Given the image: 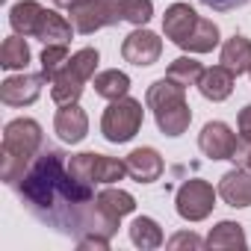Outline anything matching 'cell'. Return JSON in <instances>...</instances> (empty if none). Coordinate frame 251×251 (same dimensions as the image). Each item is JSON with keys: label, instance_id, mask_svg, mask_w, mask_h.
Segmentation results:
<instances>
[{"label": "cell", "instance_id": "cell-35", "mask_svg": "<svg viewBox=\"0 0 251 251\" xmlns=\"http://www.w3.org/2000/svg\"><path fill=\"white\" fill-rule=\"evenodd\" d=\"M248 74H251V71H248Z\"/></svg>", "mask_w": 251, "mask_h": 251}, {"label": "cell", "instance_id": "cell-16", "mask_svg": "<svg viewBox=\"0 0 251 251\" xmlns=\"http://www.w3.org/2000/svg\"><path fill=\"white\" fill-rule=\"evenodd\" d=\"M74 33H77L74 24L65 15H59L53 9H45L42 21H39V30H36V39L45 42V45H68Z\"/></svg>", "mask_w": 251, "mask_h": 251}, {"label": "cell", "instance_id": "cell-30", "mask_svg": "<svg viewBox=\"0 0 251 251\" xmlns=\"http://www.w3.org/2000/svg\"><path fill=\"white\" fill-rule=\"evenodd\" d=\"M204 248L207 245V239H201V236H195V233H175L172 239H169V248Z\"/></svg>", "mask_w": 251, "mask_h": 251}, {"label": "cell", "instance_id": "cell-28", "mask_svg": "<svg viewBox=\"0 0 251 251\" xmlns=\"http://www.w3.org/2000/svg\"><path fill=\"white\" fill-rule=\"evenodd\" d=\"M154 15V3L151 0H121V18L127 24H136V27H145Z\"/></svg>", "mask_w": 251, "mask_h": 251}, {"label": "cell", "instance_id": "cell-14", "mask_svg": "<svg viewBox=\"0 0 251 251\" xmlns=\"http://www.w3.org/2000/svg\"><path fill=\"white\" fill-rule=\"evenodd\" d=\"M124 163H127V175L136 183H154V180H160V175L166 169L163 157L154 148H136V151H130L124 157Z\"/></svg>", "mask_w": 251, "mask_h": 251}, {"label": "cell", "instance_id": "cell-34", "mask_svg": "<svg viewBox=\"0 0 251 251\" xmlns=\"http://www.w3.org/2000/svg\"><path fill=\"white\" fill-rule=\"evenodd\" d=\"M80 3V0H53V6H59V9H74Z\"/></svg>", "mask_w": 251, "mask_h": 251}, {"label": "cell", "instance_id": "cell-25", "mask_svg": "<svg viewBox=\"0 0 251 251\" xmlns=\"http://www.w3.org/2000/svg\"><path fill=\"white\" fill-rule=\"evenodd\" d=\"M30 62V48L24 42V36H9L3 42V48H0V68H6V71H18V68H27Z\"/></svg>", "mask_w": 251, "mask_h": 251}, {"label": "cell", "instance_id": "cell-31", "mask_svg": "<svg viewBox=\"0 0 251 251\" xmlns=\"http://www.w3.org/2000/svg\"><path fill=\"white\" fill-rule=\"evenodd\" d=\"M201 3L213 12H233V9H242L245 3H251V0H201Z\"/></svg>", "mask_w": 251, "mask_h": 251}, {"label": "cell", "instance_id": "cell-20", "mask_svg": "<svg viewBox=\"0 0 251 251\" xmlns=\"http://www.w3.org/2000/svg\"><path fill=\"white\" fill-rule=\"evenodd\" d=\"M248 242H245V230H242V225H236V222H219L213 230H210V236H207V248H216V251H230V248H245Z\"/></svg>", "mask_w": 251, "mask_h": 251}, {"label": "cell", "instance_id": "cell-4", "mask_svg": "<svg viewBox=\"0 0 251 251\" xmlns=\"http://www.w3.org/2000/svg\"><path fill=\"white\" fill-rule=\"evenodd\" d=\"M142 118H145V109L136 98L109 100V106L103 109V118H100V133L106 142L124 145L142 130Z\"/></svg>", "mask_w": 251, "mask_h": 251}, {"label": "cell", "instance_id": "cell-6", "mask_svg": "<svg viewBox=\"0 0 251 251\" xmlns=\"http://www.w3.org/2000/svg\"><path fill=\"white\" fill-rule=\"evenodd\" d=\"M68 15H71V24L80 36H92L103 27L124 21L121 3H115V0H80L74 9H68Z\"/></svg>", "mask_w": 251, "mask_h": 251}, {"label": "cell", "instance_id": "cell-21", "mask_svg": "<svg viewBox=\"0 0 251 251\" xmlns=\"http://www.w3.org/2000/svg\"><path fill=\"white\" fill-rule=\"evenodd\" d=\"M130 92V77L118 71V68H106L100 74H95V95L106 98V100H118V98H127Z\"/></svg>", "mask_w": 251, "mask_h": 251}, {"label": "cell", "instance_id": "cell-19", "mask_svg": "<svg viewBox=\"0 0 251 251\" xmlns=\"http://www.w3.org/2000/svg\"><path fill=\"white\" fill-rule=\"evenodd\" d=\"M42 12H45L42 3H36V0H21V3H15V6L9 9V24H12V30H15L18 36H24V39L33 36V39H36Z\"/></svg>", "mask_w": 251, "mask_h": 251}, {"label": "cell", "instance_id": "cell-17", "mask_svg": "<svg viewBox=\"0 0 251 251\" xmlns=\"http://www.w3.org/2000/svg\"><path fill=\"white\" fill-rule=\"evenodd\" d=\"M83 86H86V80H83L71 65H65L59 74L50 77V98H53V103H59V106L77 103L80 95H83Z\"/></svg>", "mask_w": 251, "mask_h": 251}, {"label": "cell", "instance_id": "cell-32", "mask_svg": "<svg viewBox=\"0 0 251 251\" xmlns=\"http://www.w3.org/2000/svg\"><path fill=\"white\" fill-rule=\"evenodd\" d=\"M236 127H239V139H242V142H251V103H245V106L239 109Z\"/></svg>", "mask_w": 251, "mask_h": 251}, {"label": "cell", "instance_id": "cell-7", "mask_svg": "<svg viewBox=\"0 0 251 251\" xmlns=\"http://www.w3.org/2000/svg\"><path fill=\"white\" fill-rule=\"evenodd\" d=\"M216 192L219 189H213L207 180H198V177L183 180L177 195H175L177 216L186 219V222H204L213 213V207H216Z\"/></svg>", "mask_w": 251, "mask_h": 251}, {"label": "cell", "instance_id": "cell-5", "mask_svg": "<svg viewBox=\"0 0 251 251\" xmlns=\"http://www.w3.org/2000/svg\"><path fill=\"white\" fill-rule=\"evenodd\" d=\"M68 172L83 183H115L127 175V163L95 154V151H83V154L68 157Z\"/></svg>", "mask_w": 251, "mask_h": 251}, {"label": "cell", "instance_id": "cell-12", "mask_svg": "<svg viewBox=\"0 0 251 251\" xmlns=\"http://www.w3.org/2000/svg\"><path fill=\"white\" fill-rule=\"evenodd\" d=\"M195 24H198V12H195L189 3H172V6L166 9V15H163V33H166V39H172L177 48H183V42L192 36Z\"/></svg>", "mask_w": 251, "mask_h": 251}, {"label": "cell", "instance_id": "cell-8", "mask_svg": "<svg viewBox=\"0 0 251 251\" xmlns=\"http://www.w3.org/2000/svg\"><path fill=\"white\" fill-rule=\"evenodd\" d=\"M198 148L210 160H236L239 139L225 121H207L198 133Z\"/></svg>", "mask_w": 251, "mask_h": 251}, {"label": "cell", "instance_id": "cell-3", "mask_svg": "<svg viewBox=\"0 0 251 251\" xmlns=\"http://www.w3.org/2000/svg\"><path fill=\"white\" fill-rule=\"evenodd\" d=\"M145 103L148 109L154 112V121H157V127L163 136H183L189 130V121H192V109L186 103V89L169 77L157 80L148 86L145 92Z\"/></svg>", "mask_w": 251, "mask_h": 251}, {"label": "cell", "instance_id": "cell-11", "mask_svg": "<svg viewBox=\"0 0 251 251\" xmlns=\"http://www.w3.org/2000/svg\"><path fill=\"white\" fill-rule=\"evenodd\" d=\"M53 130H56V136H59L62 142L80 145V142L86 139V133H89V115H86V109H83L80 103H65V106H59V112H56V118H53Z\"/></svg>", "mask_w": 251, "mask_h": 251}, {"label": "cell", "instance_id": "cell-18", "mask_svg": "<svg viewBox=\"0 0 251 251\" xmlns=\"http://www.w3.org/2000/svg\"><path fill=\"white\" fill-rule=\"evenodd\" d=\"M222 65L230 68L236 77L239 74H248L251 71V39L245 36H230L225 45H222Z\"/></svg>", "mask_w": 251, "mask_h": 251}, {"label": "cell", "instance_id": "cell-29", "mask_svg": "<svg viewBox=\"0 0 251 251\" xmlns=\"http://www.w3.org/2000/svg\"><path fill=\"white\" fill-rule=\"evenodd\" d=\"M98 62H100V53L95 50V48H83V50H77L71 59H68V65L89 83V80H95V71H98Z\"/></svg>", "mask_w": 251, "mask_h": 251}, {"label": "cell", "instance_id": "cell-10", "mask_svg": "<svg viewBox=\"0 0 251 251\" xmlns=\"http://www.w3.org/2000/svg\"><path fill=\"white\" fill-rule=\"evenodd\" d=\"M45 74H15V77H6L0 83V100L6 106H30L39 100L42 95V86H45Z\"/></svg>", "mask_w": 251, "mask_h": 251}, {"label": "cell", "instance_id": "cell-26", "mask_svg": "<svg viewBox=\"0 0 251 251\" xmlns=\"http://www.w3.org/2000/svg\"><path fill=\"white\" fill-rule=\"evenodd\" d=\"M201 74H204V65H201L198 59H192V56H177V59L169 65V71H166V77L175 80V83H180L183 89L198 86Z\"/></svg>", "mask_w": 251, "mask_h": 251}, {"label": "cell", "instance_id": "cell-15", "mask_svg": "<svg viewBox=\"0 0 251 251\" xmlns=\"http://www.w3.org/2000/svg\"><path fill=\"white\" fill-rule=\"evenodd\" d=\"M233 83H236V74H233L230 68L213 65V68H204V74H201V80H198V92H201L207 100L219 103V100H227V98H230Z\"/></svg>", "mask_w": 251, "mask_h": 251}, {"label": "cell", "instance_id": "cell-9", "mask_svg": "<svg viewBox=\"0 0 251 251\" xmlns=\"http://www.w3.org/2000/svg\"><path fill=\"white\" fill-rule=\"evenodd\" d=\"M160 53H163V39H160L157 33H151V30H142V27H136L127 39L121 42V56H124V62L139 65V68L154 65V62L160 59Z\"/></svg>", "mask_w": 251, "mask_h": 251}, {"label": "cell", "instance_id": "cell-27", "mask_svg": "<svg viewBox=\"0 0 251 251\" xmlns=\"http://www.w3.org/2000/svg\"><path fill=\"white\" fill-rule=\"evenodd\" d=\"M68 45H45L42 50V74L50 80L53 74H59L65 65H68Z\"/></svg>", "mask_w": 251, "mask_h": 251}, {"label": "cell", "instance_id": "cell-2", "mask_svg": "<svg viewBox=\"0 0 251 251\" xmlns=\"http://www.w3.org/2000/svg\"><path fill=\"white\" fill-rule=\"evenodd\" d=\"M42 148H45L42 124L36 118H12L3 127V145H0V177H3V183L15 186Z\"/></svg>", "mask_w": 251, "mask_h": 251}, {"label": "cell", "instance_id": "cell-1", "mask_svg": "<svg viewBox=\"0 0 251 251\" xmlns=\"http://www.w3.org/2000/svg\"><path fill=\"white\" fill-rule=\"evenodd\" d=\"M12 189L39 222L74 239L80 236L112 239V233L118 230L121 219H112L98 207L95 183H83L68 172V154L62 148L45 145Z\"/></svg>", "mask_w": 251, "mask_h": 251}, {"label": "cell", "instance_id": "cell-33", "mask_svg": "<svg viewBox=\"0 0 251 251\" xmlns=\"http://www.w3.org/2000/svg\"><path fill=\"white\" fill-rule=\"evenodd\" d=\"M236 157H239V163L251 172V142H245V148H242V151H236Z\"/></svg>", "mask_w": 251, "mask_h": 251}, {"label": "cell", "instance_id": "cell-22", "mask_svg": "<svg viewBox=\"0 0 251 251\" xmlns=\"http://www.w3.org/2000/svg\"><path fill=\"white\" fill-rule=\"evenodd\" d=\"M130 242L142 251H154V248L163 245V227L151 216H139L130 225Z\"/></svg>", "mask_w": 251, "mask_h": 251}, {"label": "cell", "instance_id": "cell-23", "mask_svg": "<svg viewBox=\"0 0 251 251\" xmlns=\"http://www.w3.org/2000/svg\"><path fill=\"white\" fill-rule=\"evenodd\" d=\"M213 48H219V27L210 18H198L192 36L183 42V50H189V53H210Z\"/></svg>", "mask_w": 251, "mask_h": 251}, {"label": "cell", "instance_id": "cell-13", "mask_svg": "<svg viewBox=\"0 0 251 251\" xmlns=\"http://www.w3.org/2000/svg\"><path fill=\"white\" fill-rule=\"evenodd\" d=\"M219 195L227 207H251V172L242 166V169H230L222 175L219 180Z\"/></svg>", "mask_w": 251, "mask_h": 251}, {"label": "cell", "instance_id": "cell-24", "mask_svg": "<svg viewBox=\"0 0 251 251\" xmlns=\"http://www.w3.org/2000/svg\"><path fill=\"white\" fill-rule=\"evenodd\" d=\"M98 207L112 219H124L127 213L136 210V198L124 189H103V192H98Z\"/></svg>", "mask_w": 251, "mask_h": 251}]
</instances>
